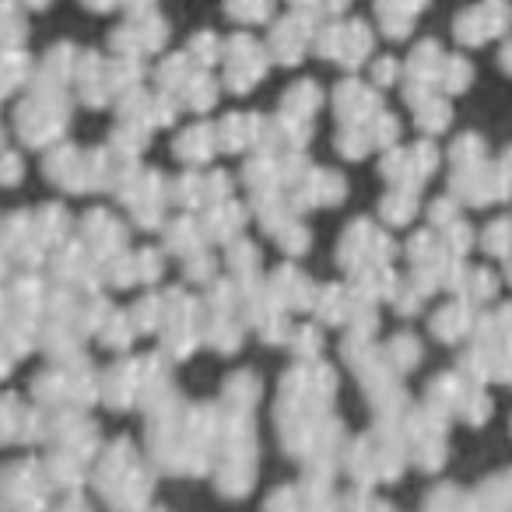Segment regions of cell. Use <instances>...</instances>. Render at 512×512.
Here are the masks:
<instances>
[{
    "label": "cell",
    "mask_w": 512,
    "mask_h": 512,
    "mask_svg": "<svg viewBox=\"0 0 512 512\" xmlns=\"http://www.w3.org/2000/svg\"><path fill=\"white\" fill-rule=\"evenodd\" d=\"M92 484L113 512H141L148 509L155 477H151L148 463L134 449V442L116 439L99 453V463L92 470Z\"/></svg>",
    "instance_id": "obj_1"
},
{
    "label": "cell",
    "mask_w": 512,
    "mask_h": 512,
    "mask_svg": "<svg viewBox=\"0 0 512 512\" xmlns=\"http://www.w3.org/2000/svg\"><path fill=\"white\" fill-rule=\"evenodd\" d=\"M53 481L46 463L39 460H11L0 470V509L4 512H50L53 509Z\"/></svg>",
    "instance_id": "obj_2"
},
{
    "label": "cell",
    "mask_w": 512,
    "mask_h": 512,
    "mask_svg": "<svg viewBox=\"0 0 512 512\" xmlns=\"http://www.w3.org/2000/svg\"><path fill=\"white\" fill-rule=\"evenodd\" d=\"M25 425H29V411L22 407L18 397H0V442L25 439Z\"/></svg>",
    "instance_id": "obj_3"
},
{
    "label": "cell",
    "mask_w": 512,
    "mask_h": 512,
    "mask_svg": "<svg viewBox=\"0 0 512 512\" xmlns=\"http://www.w3.org/2000/svg\"><path fill=\"white\" fill-rule=\"evenodd\" d=\"M264 512H306V502H302V491L295 484H281L267 495Z\"/></svg>",
    "instance_id": "obj_4"
},
{
    "label": "cell",
    "mask_w": 512,
    "mask_h": 512,
    "mask_svg": "<svg viewBox=\"0 0 512 512\" xmlns=\"http://www.w3.org/2000/svg\"><path fill=\"white\" fill-rule=\"evenodd\" d=\"M50 512H92V509H88V502L78 495V491H71V495H67V498H60V502L53 505Z\"/></svg>",
    "instance_id": "obj_5"
},
{
    "label": "cell",
    "mask_w": 512,
    "mask_h": 512,
    "mask_svg": "<svg viewBox=\"0 0 512 512\" xmlns=\"http://www.w3.org/2000/svg\"><path fill=\"white\" fill-rule=\"evenodd\" d=\"M141 512H169V509H162V505H148V509H141Z\"/></svg>",
    "instance_id": "obj_6"
},
{
    "label": "cell",
    "mask_w": 512,
    "mask_h": 512,
    "mask_svg": "<svg viewBox=\"0 0 512 512\" xmlns=\"http://www.w3.org/2000/svg\"><path fill=\"white\" fill-rule=\"evenodd\" d=\"M0 512H4V509H0Z\"/></svg>",
    "instance_id": "obj_7"
}]
</instances>
